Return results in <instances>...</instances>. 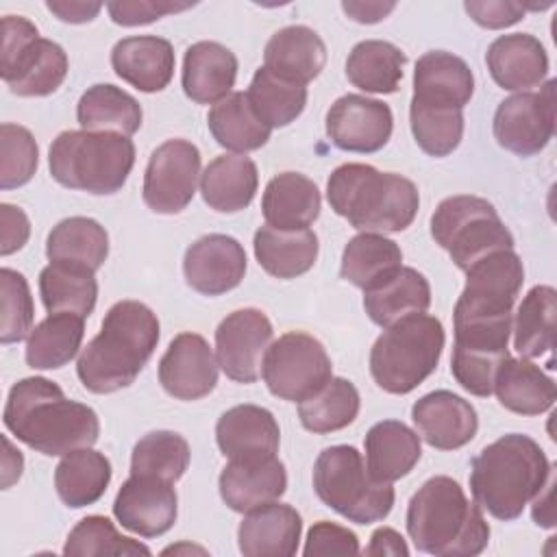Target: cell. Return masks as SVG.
Masks as SVG:
<instances>
[{
  "mask_svg": "<svg viewBox=\"0 0 557 557\" xmlns=\"http://www.w3.org/2000/svg\"><path fill=\"white\" fill-rule=\"evenodd\" d=\"M2 418L20 442L48 457L94 446L100 435L96 411L65 398L63 389L44 376L17 381L9 389Z\"/></svg>",
  "mask_w": 557,
  "mask_h": 557,
  "instance_id": "cell-1",
  "label": "cell"
},
{
  "mask_svg": "<svg viewBox=\"0 0 557 557\" xmlns=\"http://www.w3.org/2000/svg\"><path fill=\"white\" fill-rule=\"evenodd\" d=\"M159 344V320L139 300L115 302L100 326V333L83 348L76 374L85 389L111 394L135 383Z\"/></svg>",
  "mask_w": 557,
  "mask_h": 557,
  "instance_id": "cell-2",
  "label": "cell"
},
{
  "mask_svg": "<svg viewBox=\"0 0 557 557\" xmlns=\"http://www.w3.org/2000/svg\"><path fill=\"white\" fill-rule=\"evenodd\" d=\"M553 474L540 444L522 433H509L487 444L470 468L474 503L496 520H516Z\"/></svg>",
  "mask_w": 557,
  "mask_h": 557,
  "instance_id": "cell-3",
  "label": "cell"
},
{
  "mask_svg": "<svg viewBox=\"0 0 557 557\" xmlns=\"http://www.w3.org/2000/svg\"><path fill=\"white\" fill-rule=\"evenodd\" d=\"M407 533L420 553L435 557H472L490 542L481 507L470 503L450 476H431L411 496Z\"/></svg>",
  "mask_w": 557,
  "mask_h": 557,
  "instance_id": "cell-4",
  "label": "cell"
},
{
  "mask_svg": "<svg viewBox=\"0 0 557 557\" xmlns=\"http://www.w3.org/2000/svg\"><path fill=\"white\" fill-rule=\"evenodd\" d=\"M331 209L363 233L405 231L420 207L418 187L394 172H379L368 163H344L326 183Z\"/></svg>",
  "mask_w": 557,
  "mask_h": 557,
  "instance_id": "cell-5",
  "label": "cell"
},
{
  "mask_svg": "<svg viewBox=\"0 0 557 557\" xmlns=\"http://www.w3.org/2000/svg\"><path fill=\"white\" fill-rule=\"evenodd\" d=\"M48 165L59 185L107 196L124 187L135 165V144L117 133L63 131L50 146Z\"/></svg>",
  "mask_w": 557,
  "mask_h": 557,
  "instance_id": "cell-6",
  "label": "cell"
},
{
  "mask_svg": "<svg viewBox=\"0 0 557 557\" xmlns=\"http://www.w3.org/2000/svg\"><path fill=\"white\" fill-rule=\"evenodd\" d=\"M444 339V326L435 315L413 313L394 322L370 350L374 383L389 394L413 392L437 368Z\"/></svg>",
  "mask_w": 557,
  "mask_h": 557,
  "instance_id": "cell-7",
  "label": "cell"
},
{
  "mask_svg": "<svg viewBox=\"0 0 557 557\" xmlns=\"http://www.w3.org/2000/svg\"><path fill=\"white\" fill-rule=\"evenodd\" d=\"M313 490L318 498L355 524H372L389 516L394 487L370 476L355 446H329L313 463Z\"/></svg>",
  "mask_w": 557,
  "mask_h": 557,
  "instance_id": "cell-8",
  "label": "cell"
},
{
  "mask_svg": "<svg viewBox=\"0 0 557 557\" xmlns=\"http://www.w3.org/2000/svg\"><path fill=\"white\" fill-rule=\"evenodd\" d=\"M431 235L463 272L492 252L513 250V235L494 205L470 194L450 196L437 205L431 215Z\"/></svg>",
  "mask_w": 557,
  "mask_h": 557,
  "instance_id": "cell-9",
  "label": "cell"
},
{
  "mask_svg": "<svg viewBox=\"0 0 557 557\" xmlns=\"http://www.w3.org/2000/svg\"><path fill=\"white\" fill-rule=\"evenodd\" d=\"M261 374L276 398L300 403L333 376V366L322 342L309 333L292 331L270 344Z\"/></svg>",
  "mask_w": 557,
  "mask_h": 557,
  "instance_id": "cell-10",
  "label": "cell"
},
{
  "mask_svg": "<svg viewBox=\"0 0 557 557\" xmlns=\"http://www.w3.org/2000/svg\"><path fill=\"white\" fill-rule=\"evenodd\" d=\"M455 324V344L450 372L470 394L487 398L494 392V379L509 357L511 318L498 320H461Z\"/></svg>",
  "mask_w": 557,
  "mask_h": 557,
  "instance_id": "cell-11",
  "label": "cell"
},
{
  "mask_svg": "<svg viewBox=\"0 0 557 557\" xmlns=\"http://www.w3.org/2000/svg\"><path fill=\"white\" fill-rule=\"evenodd\" d=\"M466 287L455 305L453 322L511 318L524 283V268L513 250H498L466 270Z\"/></svg>",
  "mask_w": 557,
  "mask_h": 557,
  "instance_id": "cell-12",
  "label": "cell"
},
{
  "mask_svg": "<svg viewBox=\"0 0 557 557\" xmlns=\"http://www.w3.org/2000/svg\"><path fill=\"white\" fill-rule=\"evenodd\" d=\"M198 178L200 150L187 139H168L148 159L144 202L154 213H181L191 202Z\"/></svg>",
  "mask_w": 557,
  "mask_h": 557,
  "instance_id": "cell-13",
  "label": "cell"
},
{
  "mask_svg": "<svg viewBox=\"0 0 557 557\" xmlns=\"http://www.w3.org/2000/svg\"><path fill=\"white\" fill-rule=\"evenodd\" d=\"M555 135V81L540 91H520L505 98L494 113V137L498 146L531 157L546 148Z\"/></svg>",
  "mask_w": 557,
  "mask_h": 557,
  "instance_id": "cell-14",
  "label": "cell"
},
{
  "mask_svg": "<svg viewBox=\"0 0 557 557\" xmlns=\"http://www.w3.org/2000/svg\"><path fill=\"white\" fill-rule=\"evenodd\" d=\"M272 335V322L263 311L246 307L228 313L215 329L218 366L237 383H255Z\"/></svg>",
  "mask_w": 557,
  "mask_h": 557,
  "instance_id": "cell-15",
  "label": "cell"
},
{
  "mask_svg": "<svg viewBox=\"0 0 557 557\" xmlns=\"http://www.w3.org/2000/svg\"><path fill=\"white\" fill-rule=\"evenodd\" d=\"M392 128V109L368 96L346 94L326 111V135L346 152L368 154L381 150L389 141Z\"/></svg>",
  "mask_w": 557,
  "mask_h": 557,
  "instance_id": "cell-16",
  "label": "cell"
},
{
  "mask_svg": "<svg viewBox=\"0 0 557 557\" xmlns=\"http://www.w3.org/2000/svg\"><path fill=\"white\" fill-rule=\"evenodd\" d=\"M113 516L124 529L141 537L163 535L178 516L174 483L148 474H131L113 500Z\"/></svg>",
  "mask_w": 557,
  "mask_h": 557,
  "instance_id": "cell-17",
  "label": "cell"
},
{
  "mask_svg": "<svg viewBox=\"0 0 557 557\" xmlns=\"http://www.w3.org/2000/svg\"><path fill=\"white\" fill-rule=\"evenodd\" d=\"M161 387L178 400H198L218 383V357L198 333L176 335L159 361Z\"/></svg>",
  "mask_w": 557,
  "mask_h": 557,
  "instance_id": "cell-18",
  "label": "cell"
},
{
  "mask_svg": "<svg viewBox=\"0 0 557 557\" xmlns=\"http://www.w3.org/2000/svg\"><path fill=\"white\" fill-rule=\"evenodd\" d=\"M183 272L187 285L198 294H226L235 289L246 274L244 246L231 235H205L185 250Z\"/></svg>",
  "mask_w": 557,
  "mask_h": 557,
  "instance_id": "cell-19",
  "label": "cell"
},
{
  "mask_svg": "<svg viewBox=\"0 0 557 557\" xmlns=\"http://www.w3.org/2000/svg\"><path fill=\"white\" fill-rule=\"evenodd\" d=\"M411 420L420 437L437 450L466 446L479 429L474 407L448 389H435L418 398L411 407Z\"/></svg>",
  "mask_w": 557,
  "mask_h": 557,
  "instance_id": "cell-20",
  "label": "cell"
},
{
  "mask_svg": "<svg viewBox=\"0 0 557 557\" xmlns=\"http://www.w3.org/2000/svg\"><path fill=\"white\" fill-rule=\"evenodd\" d=\"M222 500L239 513L278 500L287 490V472L276 455L231 459L218 479Z\"/></svg>",
  "mask_w": 557,
  "mask_h": 557,
  "instance_id": "cell-21",
  "label": "cell"
},
{
  "mask_svg": "<svg viewBox=\"0 0 557 557\" xmlns=\"http://www.w3.org/2000/svg\"><path fill=\"white\" fill-rule=\"evenodd\" d=\"M0 74L7 87L24 98L48 96L67 76V54L52 41L37 37L11 57L0 59Z\"/></svg>",
  "mask_w": 557,
  "mask_h": 557,
  "instance_id": "cell-22",
  "label": "cell"
},
{
  "mask_svg": "<svg viewBox=\"0 0 557 557\" xmlns=\"http://www.w3.org/2000/svg\"><path fill=\"white\" fill-rule=\"evenodd\" d=\"M302 533L300 513L285 503H268L244 516L237 529L239 553L246 557H292Z\"/></svg>",
  "mask_w": 557,
  "mask_h": 557,
  "instance_id": "cell-23",
  "label": "cell"
},
{
  "mask_svg": "<svg viewBox=\"0 0 557 557\" xmlns=\"http://www.w3.org/2000/svg\"><path fill=\"white\" fill-rule=\"evenodd\" d=\"M494 83L507 91H531L548 74V54L542 41L527 33L500 35L485 52Z\"/></svg>",
  "mask_w": 557,
  "mask_h": 557,
  "instance_id": "cell-24",
  "label": "cell"
},
{
  "mask_svg": "<svg viewBox=\"0 0 557 557\" xmlns=\"http://www.w3.org/2000/svg\"><path fill=\"white\" fill-rule=\"evenodd\" d=\"M215 442L228 459L272 457L278 450L281 429L265 407L237 405L220 416Z\"/></svg>",
  "mask_w": 557,
  "mask_h": 557,
  "instance_id": "cell-25",
  "label": "cell"
},
{
  "mask_svg": "<svg viewBox=\"0 0 557 557\" xmlns=\"http://www.w3.org/2000/svg\"><path fill=\"white\" fill-rule=\"evenodd\" d=\"M174 48L157 35H137L120 39L111 50L115 74L139 91L152 94L170 85L174 76Z\"/></svg>",
  "mask_w": 557,
  "mask_h": 557,
  "instance_id": "cell-26",
  "label": "cell"
},
{
  "mask_svg": "<svg viewBox=\"0 0 557 557\" xmlns=\"http://www.w3.org/2000/svg\"><path fill=\"white\" fill-rule=\"evenodd\" d=\"M474 94V76L468 63L446 50L424 52L413 70V100L463 109Z\"/></svg>",
  "mask_w": 557,
  "mask_h": 557,
  "instance_id": "cell-27",
  "label": "cell"
},
{
  "mask_svg": "<svg viewBox=\"0 0 557 557\" xmlns=\"http://www.w3.org/2000/svg\"><path fill=\"white\" fill-rule=\"evenodd\" d=\"M326 63V46L320 35L302 24L276 30L263 50V67L272 74L307 85L318 78Z\"/></svg>",
  "mask_w": 557,
  "mask_h": 557,
  "instance_id": "cell-28",
  "label": "cell"
},
{
  "mask_svg": "<svg viewBox=\"0 0 557 557\" xmlns=\"http://www.w3.org/2000/svg\"><path fill=\"white\" fill-rule=\"evenodd\" d=\"M237 78V57L218 41H198L183 59V91L198 104L224 100Z\"/></svg>",
  "mask_w": 557,
  "mask_h": 557,
  "instance_id": "cell-29",
  "label": "cell"
},
{
  "mask_svg": "<svg viewBox=\"0 0 557 557\" xmlns=\"http://www.w3.org/2000/svg\"><path fill=\"white\" fill-rule=\"evenodd\" d=\"M322 198L318 185L298 172H281L265 185L261 211L268 226L296 231L309 228L320 215Z\"/></svg>",
  "mask_w": 557,
  "mask_h": 557,
  "instance_id": "cell-30",
  "label": "cell"
},
{
  "mask_svg": "<svg viewBox=\"0 0 557 557\" xmlns=\"http://www.w3.org/2000/svg\"><path fill=\"white\" fill-rule=\"evenodd\" d=\"M366 468L372 479L392 483L420 461V435L398 420H381L366 433Z\"/></svg>",
  "mask_w": 557,
  "mask_h": 557,
  "instance_id": "cell-31",
  "label": "cell"
},
{
  "mask_svg": "<svg viewBox=\"0 0 557 557\" xmlns=\"http://www.w3.org/2000/svg\"><path fill=\"white\" fill-rule=\"evenodd\" d=\"M494 394L498 403L520 416H540L557 398L555 381L524 357H507L496 372Z\"/></svg>",
  "mask_w": 557,
  "mask_h": 557,
  "instance_id": "cell-32",
  "label": "cell"
},
{
  "mask_svg": "<svg viewBox=\"0 0 557 557\" xmlns=\"http://www.w3.org/2000/svg\"><path fill=\"white\" fill-rule=\"evenodd\" d=\"M431 305V285L416 268H398L387 281L363 292L368 318L387 329L413 313H424Z\"/></svg>",
  "mask_w": 557,
  "mask_h": 557,
  "instance_id": "cell-33",
  "label": "cell"
},
{
  "mask_svg": "<svg viewBox=\"0 0 557 557\" xmlns=\"http://www.w3.org/2000/svg\"><path fill=\"white\" fill-rule=\"evenodd\" d=\"M259 185V172L246 154H220L200 174L202 200L220 213L246 209Z\"/></svg>",
  "mask_w": 557,
  "mask_h": 557,
  "instance_id": "cell-34",
  "label": "cell"
},
{
  "mask_svg": "<svg viewBox=\"0 0 557 557\" xmlns=\"http://www.w3.org/2000/svg\"><path fill=\"white\" fill-rule=\"evenodd\" d=\"M318 235L311 228L283 231L261 226L255 233V257L276 278H296L309 272L318 259Z\"/></svg>",
  "mask_w": 557,
  "mask_h": 557,
  "instance_id": "cell-35",
  "label": "cell"
},
{
  "mask_svg": "<svg viewBox=\"0 0 557 557\" xmlns=\"http://www.w3.org/2000/svg\"><path fill=\"white\" fill-rule=\"evenodd\" d=\"M111 481V463L109 459L87 448H76L59 461L54 470V487L63 505L72 509H81L94 505L102 498Z\"/></svg>",
  "mask_w": 557,
  "mask_h": 557,
  "instance_id": "cell-36",
  "label": "cell"
},
{
  "mask_svg": "<svg viewBox=\"0 0 557 557\" xmlns=\"http://www.w3.org/2000/svg\"><path fill=\"white\" fill-rule=\"evenodd\" d=\"M403 268V250L381 233L355 235L342 255L339 274L359 289H372Z\"/></svg>",
  "mask_w": 557,
  "mask_h": 557,
  "instance_id": "cell-37",
  "label": "cell"
},
{
  "mask_svg": "<svg viewBox=\"0 0 557 557\" xmlns=\"http://www.w3.org/2000/svg\"><path fill=\"white\" fill-rule=\"evenodd\" d=\"M76 117L83 131L131 137L141 126V107L128 91L104 83L89 87L81 96Z\"/></svg>",
  "mask_w": 557,
  "mask_h": 557,
  "instance_id": "cell-38",
  "label": "cell"
},
{
  "mask_svg": "<svg viewBox=\"0 0 557 557\" xmlns=\"http://www.w3.org/2000/svg\"><path fill=\"white\" fill-rule=\"evenodd\" d=\"M85 335V318L70 311L50 313L26 339V363L33 370H57L70 363Z\"/></svg>",
  "mask_w": 557,
  "mask_h": 557,
  "instance_id": "cell-39",
  "label": "cell"
},
{
  "mask_svg": "<svg viewBox=\"0 0 557 557\" xmlns=\"http://www.w3.org/2000/svg\"><path fill=\"white\" fill-rule=\"evenodd\" d=\"M109 255V235L104 226L91 218L74 215L61 220L46 239V257L50 263H74L98 270Z\"/></svg>",
  "mask_w": 557,
  "mask_h": 557,
  "instance_id": "cell-40",
  "label": "cell"
},
{
  "mask_svg": "<svg viewBox=\"0 0 557 557\" xmlns=\"http://www.w3.org/2000/svg\"><path fill=\"white\" fill-rule=\"evenodd\" d=\"M405 52L383 39L359 41L346 59L348 81L366 94H394L403 81Z\"/></svg>",
  "mask_w": 557,
  "mask_h": 557,
  "instance_id": "cell-41",
  "label": "cell"
},
{
  "mask_svg": "<svg viewBox=\"0 0 557 557\" xmlns=\"http://www.w3.org/2000/svg\"><path fill=\"white\" fill-rule=\"evenodd\" d=\"M213 139L233 152H250L268 144L270 131L248 102L244 91H231L215 102L207 115Z\"/></svg>",
  "mask_w": 557,
  "mask_h": 557,
  "instance_id": "cell-42",
  "label": "cell"
},
{
  "mask_svg": "<svg viewBox=\"0 0 557 557\" xmlns=\"http://www.w3.org/2000/svg\"><path fill=\"white\" fill-rule=\"evenodd\" d=\"M39 294L48 313L70 311L87 318L98 298L94 270L74 263H48L39 274Z\"/></svg>",
  "mask_w": 557,
  "mask_h": 557,
  "instance_id": "cell-43",
  "label": "cell"
},
{
  "mask_svg": "<svg viewBox=\"0 0 557 557\" xmlns=\"http://www.w3.org/2000/svg\"><path fill=\"white\" fill-rule=\"evenodd\" d=\"M557 292L550 285H535L522 298L513 322V348L524 359H535L555 346Z\"/></svg>",
  "mask_w": 557,
  "mask_h": 557,
  "instance_id": "cell-44",
  "label": "cell"
},
{
  "mask_svg": "<svg viewBox=\"0 0 557 557\" xmlns=\"http://www.w3.org/2000/svg\"><path fill=\"white\" fill-rule=\"evenodd\" d=\"M359 392L342 376H331L315 394L298 403V418L311 433H333L348 426L359 413Z\"/></svg>",
  "mask_w": 557,
  "mask_h": 557,
  "instance_id": "cell-45",
  "label": "cell"
},
{
  "mask_svg": "<svg viewBox=\"0 0 557 557\" xmlns=\"http://www.w3.org/2000/svg\"><path fill=\"white\" fill-rule=\"evenodd\" d=\"M250 107L268 128H281L292 124L307 104V87L285 81L272 74L268 67H259L246 91Z\"/></svg>",
  "mask_w": 557,
  "mask_h": 557,
  "instance_id": "cell-46",
  "label": "cell"
},
{
  "mask_svg": "<svg viewBox=\"0 0 557 557\" xmlns=\"http://www.w3.org/2000/svg\"><path fill=\"white\" fill-rule=\"evenodd\" d=\"M189 444L174 431H152L144 435L131 455V474H148L176 483L189 468Z\"/></svg>",
  "mask_w": 557,
  "mask_h": 557,
  "instance_id": "cell-47",
  "label": "cell"
},
{
  "mask_svg": "<svg viewBox=\"0 0 557 557\" xmlns=\"http://www.w3.org/2000/svg\"><path fill=\"white\" fill-rule=\"evenodd\" d=\"M409 124L416 144L431 157L450 154L463 135V113L461 109L433 107L411 98Z\"/></svg>",
  "mask_w": 557,
  "mask_h": 557,
  "instance_id": "cell-48",
  "label": "cell"
},
{
  "mask_svg": "<svg viewBox=\"0 0 557 557\" xmlns=\"http://www.w3.org/2000/svg\"><path fill=\"white\" fill-rule=\"evenodd\" d=\"M63 555L135 557V555H150V548L133 537L117 533V529L113 527V522L109 518L87 516L70 531L65 546H63Z\"/></svg>",
  "mask_w": 557,
  "mask_h": 557,
  "instance_id": "cell-49",
  "label": "cell"
},
{
  "mask_svg": "<svg viewBox=\"0 0 557 557\" xmlns=\"http://www.w3.org/2000/svg\"><path fill=\"white\" fill-rule=\"evenodd\" d=\"M33 296L22 272L0 270V342L15 344L33 331Z\"/></svg>",
  "mask_w": 557,
  "mask_h": 557,
  "instance_id": "cell-50",
  "label": "cell"
},
{
  "mask_svg": "<svg viewBox=\"0 0 557 557\" xmlns=\"http://www.w3.org/2000/svg\"><path fill=\"white\" fill-rule=\"evenodd\" d=\"M39 163V148L33 133L20 124L0 126V187L13 189L26 185Z\"/></svg>",
  "mask_w": 557,
  "mask_h": 557,
  "instance_id": "cell-51",
  "label": "cell"
},
{
  "mask_svg": "<svg viewBox=\"0 0 557 557\" xmlns=\"http://www.w3.org/2000/svg\"><path fill=\"white\" fill-rule=\"evenodd\" d=\"M302 553L307 557H315V555H359V537L335 522L329 520H320L315 522L309 533H307V542Z\"/></svg>",
  "mask_w": 557,
  "mask_h": 557,
  "instance_id": "cell-52",
  "label": "cell"
},
{
  "mask_svg": "<svg viewBox=\"0 0 557 557\" xmlns=\"http://www.w3.org/2000/svg\"><path fill=\"white\" fill-rule=\"evenodd\" d=\"M189 2H168V0H117L107 2L111 20L120 26H139L150 24L168 13L189 9Z\"/></svg>",
  "mask_w": 557,
  "mask_h": 557,
  "instance_id": "cell-53",
  "label": "cell"
},
{
  "mask_svg": "<svg viewBox=\"0 0 557 557\" xmlns=\"http://www.w3.org/2000/svg\"><path fill=\"white\" fill-rule=\"evenodd\" d=\"M466 13L483 28H507L524 17L527 7L520 2L505 0H466Z\"/></svg>",
  "mask_w": 557,
  "mask_h": 557,
  "instance_id": "cell-54",
  "label": "cell"
},
{
  "mask_svg": "<svg viewBox=\"0 0 557 557\" xmlns=\"http://www.w3.org/2000/svg\"><path fill=\"white\" fill-rule=\"evenodd\" d=\"M0 255L7 257L15 250H20L30 235V222L28 215L9 202L0 205Z\"/></svg>",
  "mask_w": 557,
  "mask_h": 557,
  "instance_id": "cell-55",
  "label": "cell"
},
{
  "mask_svg": "<svg viewBox=\"0 0 557 557\" xmlns=\"http://www.w3.org/2000/svg\"><path fill=\"white\" fill-rule=\"evenodd\" d=\"M48 11L54 13L61 22H70V24H85L91 22L100 9L102 2H76V0H48L46 2Z\"/></svg>",
  "mask_w": 557,
  "mask_h": 557,
  "instance_id": "cell-56",
  "label": "cell"
},
{
  "mask_svg": "<svg viewBox=\"0 0 557 557\" xmlns=\"http://www.w3.org/2000/svg\"><path fill=\"white\" fill-rule=\"evenodd\" d=\"M366 555L374 557V555H394V557H407L409 548L407 542L403 540V535L389 527H381L372 533L370 537V546L366 548Z\"/></svg>",
  "mask_w": 557,
  "mask_h": 557,
  "instance_id": "cell-57",
  "label": "cell"
},
{
  "mask_svg": "<svg viewBox=\"0 0 557 557\" xmlns=\"http://www.w3.org/2000/svg\"><path fill=\"white\" fill-rule=\"evenodd\" d=\"M394 2H357V0H346L342 2L344 13L359 22V24H376L385 20L394 11Z\"/></svg>",
  "mask_w": 557,
  "mask_h": 557,
  "instance_id": "cell-58",
  "label": "cell"
},
{
  "mask_svg": "<svg viewBox=\"0 0 557 557\" xmlns=\"http://www.w3.org/2000/svg\"><path fill=\"white\" fill-rule=\"evenodd\" d=\"M4 442V459H2V490H9L20 476H22V470H24V457L20 450L13 448L11 440L9 437H2Z\"/></svg>",
  "mask_w": 557,
  "mask_h": 557,
  "instance_id": "cell-59",
  "label": "cell"
}]
</instances>
